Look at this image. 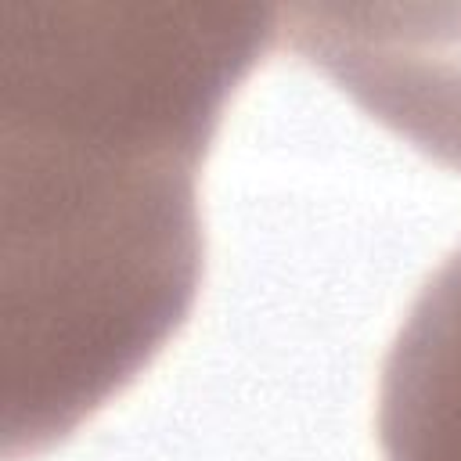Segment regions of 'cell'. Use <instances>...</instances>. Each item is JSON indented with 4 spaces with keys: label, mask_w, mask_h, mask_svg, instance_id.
I'll list each match as a JSON object with an SVG mask.
<instances>
[{
    "label": "cell",
    "mask_w": 461,
    "mask_h": 461,
    "mask_svg": "<svg viewBox=\"0 0 461 461\" xmlns=\"http://www.w3.org/2000/svg\"><path fill=\"white\" fill-rule=\"evenodd\" d=\"M385 461H461V245L411 303L378 385Z\"/></svg>",
    "instance_id": "3957f363"
},
{
    "label": "cell",
    "mask_w": 461,
    "mask_h": 461,
    "mask_svg": "<svg viewBox=\"0 0 461 461\" xmlns=\"http://www.w3.org/2000/svg\"><path fill=\"white\" fill-rule=\"evenodd\" d=\"M212 133L86 68H4V454L32 457L122 393L187 321Z\"/></svg>",
    "instance_id": "6da1fadb"
},
{
    "label": "cell",
    "mask_w": 461,
    "mask_h": 461,
    "mask_svg": "<svg viewBox=\"0 0 461 461\" xmlns=\"http://www.w3.org/2000/svg\"><path fill=\"white\" fill-rule=\"evenodd\" d=\"M292 47L378 122L461 173V29H382L371 11L295 7Z\"/></svg>",
    "instance_id": "7a4b0ae2"
}]
</instances>
